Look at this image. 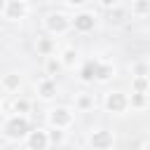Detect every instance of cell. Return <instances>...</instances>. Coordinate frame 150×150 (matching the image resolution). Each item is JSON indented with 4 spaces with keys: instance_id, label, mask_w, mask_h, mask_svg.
I'll list each match as a JSON object with an SVG mask.
<instances>
[{
    "instance_id": "cell-1",
    "label": "cell",
    "mask_w": 150,
    "mask_h": 150,
    "mask_svg": "<svg viewBox=\"0 0 150 150\" xmlns=\"http://www.w3.org/2000/svg\"><path fill=\"white\" fill-rule=\"evenodd\" d=\"M5 131H7L9 138H21V136H26V131H28V122H26L23 117H14V120L7 122Z\"/></svg>"
},
{
    "instance_id": "cell-2",
    "label": "cell",
    "mask_w": 150,
    "mask_h": 150,
    "mask_svg": "<svg viewBox=\"0 0 150 150\" xmlns=\"http://www.w3.org/2000/svg\"><path fill=\"white\" fill-rule=\"evenodd\" d=\"M91 143L96 145V148H101V150H105L110 143H112V136L108 134V131H96L94 136H91Z\"/></svg>"
},
{
    "instance_id": "cell-3",
    "label": "cell",
    "mask_w": 150,
    "mask_h": 150,
    "mask_svg": "<svg viewBox=\"0 0 150 150\" xmlns=\"http://www.w3.org/2000/svg\"><path fill=\"white\" fill-rule=\"evenodd\" d=\"M47 26H49V30H63V28L68 26V21H66V16H61V14H54V16H49Z\"/></svg>"
},
{
    "instance_id": "cell-4",
    "label": "cell",
    "mask_w": 150,
    "mask_h": 150,
    "mask_svg": "<svg viewBox=\"0 0 150 150\" xmlns=\"http://www.w3.org/2000/svg\"><path fill=\"white\" fill-rule=\"evenodd\" d=\"M91 26H94V16H89V14H80L75 19V28H80V30H89Z\"/></svg>"
},
{
    "instance_id": "cell-5",
    "label": "cell",
    "mask_w": 150,
    "mask_h": 150,
    "mask_svg": "<svg viewBox=\"0 0 150 150\" xmlns=\"http://www.w3.org/2000/svg\"><path fill=\"white\" fill-rule=\"evenodd\" d=\"M45 145H47V136H45V131H38V134L30 136V148H33V150H42Z\"/></svg>"
},
{
    "instance_id": "cell-6",
    "label": "cell",
    "mask_w": 150,
    "mask_h": 150,
    "mask_svg": "<svg viewBox=\"0 0 150 150\" xmlns=\"http://www.w3.org/2000/svg\"><path fill=\"white\" fill-rule=\"evenodd\" d=\"M52 122H54V124H66V122H70V115H68V110H66V108H59V110H54V115H52Z\"/></svg>"
},
{
    "instance_id": "cell-7",
    "label": "cell",
    "mask_w": 150,
    "mask_h": 150,
    "mask_svg": "<svg viewBox=\"0 0 150 150\" xmlns=\"http://www.w3.org/2000/svg\"><path fill=\"white\" fill-rule=\"evenodd\" d=\"M108 108L122 110V108H124V98H122L120 94H110V96H108Z\"/></svg>"
},
{
    "instance_id": "cell-8",
    "label": "cell",
    "mask_w": 150,
    "mask_h": 150,
    "mask_svg": "<svg viewBox=\"0 0 150 150\" xmlns=\"http://www.w3.org/2000/svg\"><path fill=\"white\" fill-rule=\"evenodd\" d=\"M54 91H56V87H54L52 82H42V84H40V94H42V98L54 96Z\"/></svg>"
},
{
    "instance_id": "cell-9",
    "label": "cell",
    "mask_w": 150,
    "mask_h": 150,
    "mask_svg": "<svg viewBox=\"0 0 150 150\" xmlns=\"http://www.w3.org/2000/svg\"><path fill=\"white\" fill-rule=\"evenodd\" d=\"M23 14V5L21 2H12V9H9V19H16Z\"/></svg>"
},
{
    "instance_id": "cell-10",
    "label": "cell",
    "mask_w": 150,
    "mask_h": 150,
    "mask_svg": "<svg viewBox=\"0 0 150 150\" xmlns=\"http://www.w3.org/2000/svg\"><path fill=\"white\" fill-rule=\"evenodd\" d=\"M5 84H7L9 89H14V87H19V75H9V77L5 80Z\"/></svg>"
},
{
    "instance_id": "cell-11",
    "label": "cell",
    "mask_w": 150,
    "mask_h": 150,
    "mask_svg": "<svg viewBox=\"0 0 150 150\" xmlns=\"http://www.w3.org/2000/svg\"><path fill=\"white\" fill-rule=\"evenodd\" d=\"M117 0H103V5H115Z\"/></svg>"
},
{
    "instance_id": "cell-12",
    "label": "cell",
    "mask_w": 150,
    "mask_h": 150,
    "mask_svg": "<svg viewBox=\"0 0 150 150\" xmlns=\"http://www.w3.org/2000/svg\"><path fill=\"white\" fill-rule=\"evenodd\" d=\"M68 2H73V5H80V2H84V0H68Z\"/></svg>"
},
{
    "instance_id": "cell-13",
    "label": "cell",
    "mask_w": 150,
    "mask_h": 150,
    "mask_svg": "<svg viewBox=\"0 0 150 150\" xmlns=\"http://www.w3.org/2000/svg\"><path fill=\"white\" fill-rule=\"evenodd\" d=\"M2 7H5V0H0V9H2Z\"/></svg>"
}]
</instances>
